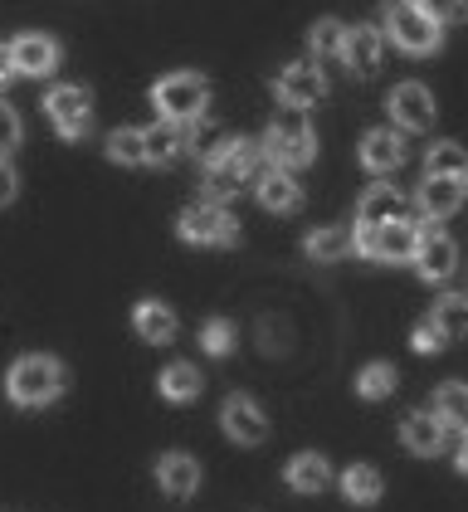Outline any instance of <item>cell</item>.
Listing matches in <instances>:
<instances>
[{
	"instance_id": "1",
	"label": "cell",
	"mask_w": 468,
	"mask_h": 512,
	"mask_svg": "<svg viewBox=\"0 0 468 512\" xmlns=\"http://www.w3.org/2000/svg\"><path fill=\"white\" fill-rule=\"evenodd\" d=\"M69 386V371H64V361L59 356H44V352H30L20 356L15 366H10V376H5V391L15 405H49V400H59Z\"/></svg>"
},
{
	"instance_id": "2",
	"label": "cell",
	"mask_w": 468,
	"mask_h": 512,
	"mask_svg": "<svg viewBox=\"0 0 468 512\" xmlns=\"http://www.w3.org/2000/svg\"><path fill=\"white\" fill-rule=\"evenodd\" d=\"M259 152H264L269 166H278V171H298V166H308V161L317 157V137H312L303 108H283V113L269 122Z\"/></svg>"
},
{
	"instance_id": "3",
	"label": "cell",
	"mask_w": 468,
	"mask_h": 512,
	"mask_svg": "<svg viewBox=\"0 0 468 512\" xmlns=\"http://www.w3.org/2000/svg\"><path fill=\"white\" fill-rule=\"evenodd\" d=\"M152 103L166 122L191 127V122H200L205 108H210V83L200 79V74H166V79L152 88Z\"/></svg>"
},
{
	"instance_id": "4",
	"label": "cell",
	"mask_w": 468,
	"mask_h": 512,
	"mask_svg": "<svg viewBox=\"0 0 468 512\" xmlns=\"http://www.w3.org/2000/svg\"><path fill=\"white\" fill-rule=\"evenodd\" d=\"M259 142H244V137H230L225 147H220V157L205 161V200H220L234 196L239 191V181H249L254 176V166H259Z\"/></svg>"
},
{
	"instance_id": "5",
	"label": "cell",
	"mask_w": 468,
	"mask_h": 512,
	"mask_svg": "<svg viewBox=\"0 0 468 512\" xmlns=\"http://www.w3.org/2000/svg\"><path fill=\"white\" fill-rule=\"evenodd\" d=\"M381 40H395V49L405 54H434L444 44V25H434L420 5L410 0H390L386 5V35Z\"/></svg>"
},
{
	"instance_id": "6",
	"label": "cell",
	"mask_w": 468,
	"mask_h": 512,
	"mask_svg": "<svg viewBox=\"0 0 468 512\" xmlns=\"http://www.w3.org/2000/svg\"><path fill=\"white\" fill-rule=\"evenodd\" d=\"M415 244H420V225L415 220H390L376 230H351V249L366 254V259H386V264H405L415 259Z\"/></svg>"
},
{
	"instance_id": "7",
	"label": "cell",
	"mask_w": 468,
	"mask_h": 512,
	"mask_svg": "<svg viewBox=\"0 0 468 512\" xmlns=\"http://www.w3.org/2000/svg\"><path fill=\"white\" fill-rule=\"evenodd\" d=\"M176 230H181V239H191V244H234L239 239V220H234L225 205H215V200H195V205L181 210Z\"/></svg>"
},
{
	"instance_id": "8",
	"label": "cell",
	"mask_w": 468,
	"mask_h": 512,
	"mask_svg": "<svg viewBox=\"0 0 468 512\" xmlns=\"http://www.w3.org/2000/svg\"><path fill=\"white\" fill-rule=\"evenodd\" d=\"M44 113L59 127V137H83L93 127V98H88L83 83H59V88H49Z\"/></svg>"
},
{
	"instance_id": "9",
	"label": "cell",
	"mask_w": 468,
	"mask_h": 512,
	"mask_svg": "<svg viewBox=\"0 0 468 512\" xmlns=\"http://www.w3.org/2000/svg\"><path fill=\"white\" fill-rule=\"evenodd\" d=\"M386 108L400 132H425V127H434V93H429L425 83H395Z\"/></svg>"
},
{
	"instance_id": "10",
	"label": "cell",
	"mask_w": 468,
	"mask_h": 512,
	"mask_svg": "<svg viewBox=\"0 0 468 512\" xmlns=\"http://www.w3.org/2000/svg\"><path fill=\"white\" fill-rule=\"evenodd\" d=\"M220 425L230 434L234 444H264L269 439V415L259 410L254 395H239L234 391L225 405H220Z\"/></svg>"
},
{
	"instance_id": "11",
	"label": "cell",
	"mask_w": 468,
	"mask_h": 512,
	"mask_svg": "<svg viewBox=\"0 0 468 512\" xmlns=\"http://www.w3.org/2000/svg\"><path fill=\"white\" fill-rule=\"evenodd\" d=\"M425 283H444V278H454L459 269V244L444 235V230H420V244H415V259H410Z\"/></svg>"
},
{
	"instance_id": "12",
	"label": "cell",
	"mask_w": 468,
	"mask_h": 512,
	"mask_svg": "<svg viewBox=\"0 0 468 512\" xmlns=\"http://www.w3.org/2000/svg\"><path fill=\"white\" fill-rule=\"evenodd\" d=\"M405 157H410V147H405L400 127H371V132L361 137V166L376 171V176H386V171H395V166H405Z\"/></svg>"
},
{
	"instance_id": "13",
	"label": "cell",
	"mask_w": 468,
	"mask_h": 512,
	"mask_svg": "<svg viewBox=\"0 0 468 512\" xmlns=\"http://www.w3.org/2000/svg\"><path fill=\"white\" fill-rule=\"evenodd\" d=\"M10 64L25 79H49L59 69V44L49 40V35H20V40L10 44Z\"/></svg>"
},
{
	"instance_id": "14",
	"label": "cell",
	"mask_w": 468,
	"mask_h": 512,
	"mask_svg": "<svg viewBox=\"0 0 468 512\" xmlns=\"http://www.w3.org/2000/svg\"><path fill=\"white\" fill-rule=\"evenodd\" d=\"M273 88H278V98H283L288 108H312L317 98H327V79H322L317 64H288Z\"/></svg>"
},
{
	"instance_id": "15",
	"label": "cell",
	"mask_w": 468,
	"mask_h": 512,
	"mask_svg": "<svg viewBox=\"0 0 468 512\" xmlns=\"http://www.w3.org/2000/svg\"><path fill=\"white\" fill-rule=\"evenodd\" d=\"M381 49H386L381 30H371V25H351L347 40H342V64H347L356 79H371V74L381 69Z\"/></svg>"
},
{
	"instance_id": "16",
	"label": "cell",
	"mask_w": 468,
	"mask_h": 512,
	"mask_svg": "<svg viewBox=\"0 0 468 512\" xmlns=\"http://www.w3.org/2000/svg\"><path fill=\"white\" fill-rule=\"evenodd\" d=\"M390 220H410L405 215V196L395 186H386V181H376L366 196L356 200V225L361 230H376V225H390Z\"/></svg>"
},
{
	"instance_id": "17",
	"label": "cell",
	"mask_w": 468,
	"mask_h": 512,
	"mask_svg": "<svg viewBox=\"0 0 468 512\" xmlns=\"http://www.w3.org/2000/svg\"><path fill=\"white\" fill-rule=\"evenodd\" d=\"M464 196H468L464 181L425 176V181H420V191H415V205H420V215H425V220H449V215L464 205Z\"/></svg>"
},
{
	"instance_id": "18",
	"label": "cell",
	"mask_w": 468,
	"mask_h": 512,
	"mask_svg": "<svg viewBox=\"0 0 468 512\" xmlns=\"http://www.w3.org/2000/svg\"><path fill=\"white\" fill-rule=\"evenodd\" d=\"M444 420L434 415V410H415V415H405L400 420V439H405V449L410 454H439L444 449Z\"/></svg>"
},
{
	"instance_id": "19",
	"label": "cell",
	"mask_w": 468,
	"mask_h": 512,
	"mask_svg": "<svg viewBox=\"0 0 468 512\" xmlns=\"http://www.w3.org/2000/svg\"><path fill=\"white\" fill-rule=\"evenodd\" d=\"M142 152L152 166H171V161L186 152V127L181 122H152V127H142Z\"/></svg>"
},
{
	"instance_id": "20",
	"label": "cell",
	"mask_w": 468,
	"mask_h": 512,
	"mask_svg": "<svg viewBox=\"0 0 468 512\" xmlns=\"http://www.w3.org/2000/svg\"><path fill=\"white\" fill-rule=\"evenodd\" d=\"M259 205H264V210H278V215L298 210V205H303V186L293 181V171L269 166V171L259 176Z\"/></svg>"
},
{
	"instance_id": "21",
	"label": "cell",
	"mask_w": 468,
	"mask_h": 512,
	"mask_svg": "<svg viewBox=\"0 0 468 512\" xmlns=\"http://www.w3.org/2000/svg\"><path fill=\"white\" fill-rule=\"evenodd\" d=\"M156 483H161V493H171V498H191L195 488H200V464H195L191 454H166V459L156 464Z\"/></svg>"
},
{
	"instance_id": "22",
	"label": "cell",
	"mask_w": 468,
	"mask_h": 512,
	"mask_svg": "<svg viewBox=\"0 0 468 512\" xmlns=\"http://www.w3.org/2000/svg\"><path fill=\"white\" fill-rule=\"evenodd\" d=\"M132 327H137V337H142V342H152V347L176 342V313H171V308H161V303H137Z\"/></svg>"
},
{
	"instance_id": "23",
	"label": "cell",
	"mask_w": 468,
	"mask_h": 512,
	"mask_svg": "<svg viewBox=\"0 0 468 512\" xmlns=\"http://www.w3.org/2000/svg\"><path fill=\"white\" fill-rule=\"evenodd\" d=\"M434 415L444 420V430H454L468 439V386L464 381H449V386L434 391Z\"/></svg>"
},
{
	"instance_id": "24",
	"label": "cell",
	"mask_w": 468,
	"mask_h": 512,
	"mask_svg": "<svg viewBox=\"0 0 468 512\" xmlns=\"http://www.w3.org/2000/svg\"><path fill=\"white\" fill-rule=\"evenodd\" d=\"M156 386H161L166 400H195V395L205 391V376L195 371L191 361H171V366L156 376Z\"/></svg>"
},
{
	"instance_id": "25",
	"label": "cell",
	"mask_w": 468,
	"mask_h": 512,
	"mask_svg": "<svg viewBox=\"0 0 468 512\" xmlns=\"http://www.w3.org/2000/svg\"><path fill=\"white\" fill-rule=\"evenodd\" d=\"M327 483H332V469H327L322 454H298V459L288 464V488H293V493H322Z\"/></svg>"
},
{
	"instance_id": "26",
	"label": "cell",
	"mask_w": 468,
	"mask_h": 512,
	"mask_svg": "<svg viewBox=\"0 0 468 512\" xmlns=\"http://www.w3.org/2000/svg\"><path fill=\"white\" fill-rule=\"evenodd\" d=\"M425 176H444V181H464L468 176V152L459 142H434L425 157Z\"/></svg>"
},
{
	"instance_id": "27",
	"label": "cell",
	"mask_w": 468,
	"mask_h": 512,
	"mask_svg": "<svg viewBox=\"0 0 468 512\" xmlns=\"http://www.w3.org/2000/svg\"><path fill=\"white\" fill-rule=\"evenodd\" d=\"M381 473L371 469V464H351L347 473H342V493H347V503H356V508H371L376 498H381Z\"/></svg>"
},
{
	"instance_id": "28",
	"label": "cell",
	"mask_w": 468,
	"mask_h": 512,
	"mask_svg": "<svg viewBox=\"0 0 468 512\" xmlns=\"http://www.w3.org/2000/svg\"><path fill=\"white\" fill-rule=\"evenodd\" d=\"M303 249H308V259H317V264L347 259L351 254V230H342V225H332V230H312Z\"/></svg>"
},
{
	"instance_id": "29",
	"label": "cell",
	"mask_w": 468,
	"mask_h": 512,
	"mask_svg": "<svg viewBox=\"0 0 468 512\" xmlns=\"http://www.w3.org/2000/svg\"><path fill=\"white\" fill-rule=\"evenodd\" d=\"M434 322H439V332L454 342V337H468V293H449V298H439L434 303Z\"/></svg>"
},
{
	"instance_id": "30",
	"label": "cell",
	"mask_w": 468,
	"mask_h": 512,
	"mask_svg": "<svg viewBox=\"0 0 468 512\" xmlns=\"http://www.w3.org/2000/svg\"><path fill=\"white\" fill-rule=\"evenodd\" d=\"M395 386H400V371H395L390 361H371V366L356 376V395H366V400H386Z\"/></svg>"
},
{
	"instance_id": "31",
	"label": "cell",
	"mask_w": 468,
	"mask_h": 512,
	"mask_svg": "<svg viewBox=\"0 0 468 512\" xmlns=\"http://www.w3.org/2000/svg\"><path fill=\"white\" fill-rule=\"evenodd\" d=\"M225 142H230V137H225V127H220V122H210V118H200L191 132H186V152H195L200 161H215Z\"/></svg>"
},
{
	"instance_id": "32",
	"label": "cell",
	"mask_w": 468,
	"mask_h": 512,
	"mask_svg": "<svg viewBox=\"0 0 468 512\" xmlns=\"http://www.w3.org/2000/svg\"><path fill=\"white\" fill-rule=\"evenodd\" d=\"M108 157L122 161V166H142L147 152H142V127H117L108 132Z\"/></svg>"
},
{
	"instance_id": "33",
	"label": "cell",
	"mask_w": 468,
	"mask_h": 512,
	"mask_svg": "<svg viewBox=\"0 0 468 512\" xmlns=\"http://www.w3.org/2000/svg\"><path fill=\"white\" fill-rule=\"evenodd\" d=\"M308 40H312V49H317L322 59H342V40H347V25H342V20H317Z\"/></svg>"
},
{
	"instance_id": "34",
	"label": "cell",
	"mask_w": 468,
	"mask_h": 512,
	"mask_svg": "<svg viewBox=\"0 0 468 512\" xmlns=\"http://www.w3.org/2000/svg\"><path fill=\"white\" fill-rule=\"evenodd\" d=\"M200 347L210 356H230L234 352V322L230 317H210L205 332H200Z\"/></svg>"
},
{
	"instance_id": "35",
	"label": "cell",
	"mask_w": 468,
	"mask_h": 512,
	"mask_svg": "<svg viewBox=\"0 0 468 512\" xmlns=\"http://www.w3.org/2000/svg\"><path fill=\"white\" fill-rule=\"evenodd\" d=\"M410 5H420L434 25H459L468 15V0H410Z\"/></svg>"
},
{
	"instance_id": "36",
	"label": "cell",
	"mask_w": 468,
	"mask_h": 512,
	"mask_svg": "<svg viewBox=\"0 0 468 512\" xmlns=\"http://www.w3.org/2000/svg\"><path fill=\"white\" fill-rule=\"evenodd\" d=\"M25 142V127H20V113L10 103H0V157H15V147Z\"/></svg>"
},
{
	"instance_id": "37",
	"label": "cell",
	"mask_w": 468,
	"mask_h": 512,
	"mask_svg": "<svg viewBox=\"0 0 468 512\" xmlns=\"http://www.w3.org/2000/svg\"><path fill=\"white\" fill-rule=\"evenodd\" d=\"M410 347H415V352H444V347H449V337L439 332V322H434V317H425V322L415 327Z\"/></svg>"
},
{
	"instance_id": "38",
	"label": "cell",
	"mask_w": 468,
	"mask_h": 512,
	"mask_svg": "<svg viewBox=\"0 0 468 512\" xmlns=\"http://www.w3.org/2000/svg\"><path fill=\"white\" fill-rule=\"evenodd\" d=\"M15 196H20V176H15L10 157H0V205H10Z\"/></svg>"
},
{
	"instance_id": "39",
	"label": "cell",
	"mask_w": 468,
	"mask_h": 512,
	"mask_svg": "<svg viewBox=\"0 0 468 512\" xmlns=\"http://www.w3.org/2000/svg\"><path fill=\"white\" fill-rule=\"evenodd\" d=\"M264 352H288V337L283 327H273V317H264Z\"/></svg>"
},
{
	"instance_id": "40",
	"label": "cell",
	"mask_w": 468,
	"mask_h": 512,
	"mask_svg": "<svg viewBox=\"0 0 468 512\" xmlns=\"http://www.w3.org/2000/svg\"><path fill=\"white\" fill-rule=\"evenodd\" d=\"M10 74H15V64H10V49L0 44V83H10Z\"/></svg>"
},
{
	"instance_id": "41",
	"label": "cell",
	"mask_w": 468,
	"mask_h": 512,
	"mask_svg": "<svg viewBox=\"0 0 468 512\" xmlns=\"http://www.w3.org/2000/svg\"><path fill=\"white\" fill-rule=\"evenodd\" d=\"M459 473H468V439L459 444Z\"/></svg>"
},
{
	"instance_id": "42",
	"label": "cell",
	"mask_w": 468,
	"mask_h": 512,
	"mask_svg": "<svg viewBox=\"0 0 468 512\" xmlns=\"http://www.w3.org/2000/svg\"><path fill=\"white\" fill-rule=\"evenodd\" d=\"M464 186H468V176H464Z\"/></svg>"
}]
</instances>
